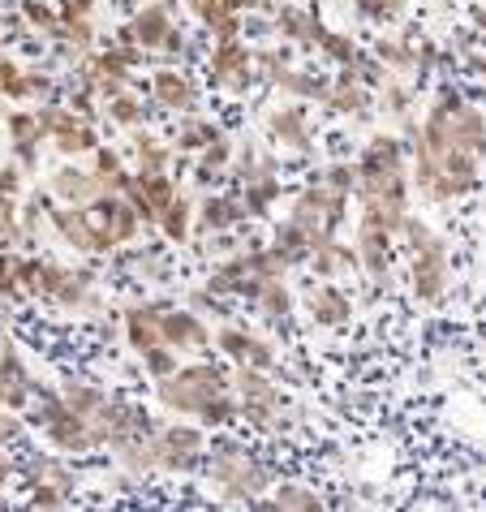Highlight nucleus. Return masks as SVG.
I'll list each match as a JSON object with an SVG mask.
<instances>
[{"label": "nucleus", "instance_id": "f257e3e1", "mask_svg": "<svg viewBox=\"0 0 486 512\" xmlns=\"http://www.w3.org/2000/svg\"><path fill=\"white\" fill-rule=\"evenodd\" d=\"M418 155L426 160H443V155H486V117L456 95H443L431 108V117L418 130Z\"/></svg>", "mask_w": 486, "mask_h": 512}, {"label": "nucleus", "instance_id": "f03ea898", "mask_svg": "<svg viewBox=\"0 0 486 512\" xmlns=\"http://www.w3.org/2000/svg\"><path fill=\"white\" fill-rule=\"evenodd\" d=\"M207 474H211V482H216V491L224 495V500L259 504L263 491L271 487V469H263L246 448L233 444V439H224V444L211 448Z\"/></svg>", "mask_w": 486, "mask_h": 512}, {"label": "nucleus", "instance_id": "7ed1b4c3", "mask_svg": "<svg viewBox=\"0 0 486 512\" xmlns=\"http://www.w3.org/2000/svg\"><path fill=\"white\" fill-rule=\"evenodd\" d=\"M224 392H233V383L211 362L177 366L168 379H155V396H160V405L173 409V414H203V405H211Z\"/></svg>", "mask_w": 486, "mask_h": 512}, {"label": "nucleus", "instance_id": "20e7f679", "mask_svg": "<svg viewBox=\"0 0 486 512\" xmlns=\"http://www.w3.org/2000/svg\"><path fill=\"white\" fill-rule=\"evenodd\" d=\"M405 233L413 237V297L418 302H439L452 284V254L448 241H439L422 220H405Z\"/></svg>", "mask_w": 486, "mask_h": 512}, {"label": "nucleus", "instance_id": "39448f33", "mask_svg": "<svg viewBox=\"0 0 486 512\" xmlns=\"http://www.w3.org/2000/svg\"><path fill=\"white\" fill-rule=\"evenodd\" d=\"M151 465L164 469V474H190V469L203 465L207 457V444H203V431L198 426H160L151 439Z\"/></svg>", "mask_w": 486, "mask_h": 512}, {"label": "nucleus", "instance_id": "423d86ee", "mask_svg": "<svg viewBox=\"0 0 486 512\" xmlns=\"http://www.w3.org/2000/svg\"><path fill=\"white\" fill-rule=\"evenodd\" d=\"M345 203H349V194H340V190H332V186H314V190H306V194H297L289 220L302 224L314 246H323V241H332L336 224L345 220Z\"/></svg>", "mask_w": 486, "mask_h": 512}, {"label": "nucleus", "instance_id": "0eeeda50", "mask_svg": "<svg viewBox=\"0 0 486 512\" xmlns=\"http://www.w3.org/2000/svg\"><path fill=\"white\" fill-rule=\"evenodd\" d=\"M82 211H87L91 229H95V237H99V254H108L112 246H125V241L138 237L142 216L134 211V203H130L125 194H99L95 203H87Z\"/></svg>", "mask_w": 486, "mask_h": 512}, {"label": "nucleus", "instance_id": "6e6552de", "mask_svg": "<svg viewBox=\"0 0 486 512\" xmlns=\"http://www.w3.org/2000/svg\"><path fill=\"white\" fill-rule=\"evenodd\" d=\"M39 125H44V138H52L61 155H95L99 147L95 125L87 117H78L69 104H61V99H48L39 108Z\"/></svg>", "mask_w": 486, "mask_h": 512}, {"label": "nucleus", "instance_id": "1a4fd4ad", "mask_svg": "<svg viewBox=\"0 0 486 512\" xmlns=\"http://www.w3.org/2000/svg\"><path fill=\"white\" fill-rule=\"evenodd\" d=\"M207 74L216 87L246 95L254 87V52L241 39H216V48L207 56Z\"/></svg>", "mask_w": 486, "mask_h": 512}, {"label": "nucleus", "instance_id": "9d476101", "mask_svg": "<svg viewBox=\"0 0 486 512\" xmlns=\"http://www.w3.org/2000/svg\"><path fill=\"white\" fill-rule=\"evenodd\" d=\"M173 13H168V5H160V0H151V5H142L134 13L130 26H121V44H138L142 52H155L164 48V39L173 35Z\"/></svg>", "mask_w": 486, "mask_h": 512}, {"label": "nucleus", "instance_id": "9b49d317", "mask_svg": "<svg viewBox=\"0 0 486 512\" xmlns=\"http://www.w3.org/2000/svg\"><path fill=\"white\" fill-rule=\"evenodd\" d=\"M392 229L383 224L379 216H370V211H362V224H357V259H362V272L366 276H388V246H392Z\"/></svg>", "mask_w": 486, "mask_h": 512}, {"label": "nucleus", "instance_id": "f8f14e48", "mask_svg": "<svg viewBox=\"0 0 486 512\" xmlns=\"http://www.w3.org/2000/svg\"><path fill=\"white\" fill-rule=\"evenodd\" d=\"M216 345H220L224 358H233L237 366H259V371L276 366V349H271L267 340H259L254 332H246V327H237V323H224L220 327Z\"/></svg>", "mask_w": 486, "mask_h": 512}, {"label": "nucleus", "instance_id": "ddd939ff", "mask_svg": "<svg viewBox=\"0 0 486 512\" xmlns=\"http://www.w3.org/2000/svg\"><path fill=\"white\" fill-rule=\"evenodd\" d=\"M31 401H35V379L26 375L22 353L5 340V345H0V405L13 409V414H22Z\"/></svg>", "mask_w": 486, "mask_h": 512}, {"label": "nucleus", "instance_id": "4468645a", "mask_svg": "<svg viewBox=\"0 0 486 512\" xmlns=\"http://www.w3.org/2000/svg\"><path fill=\"white\" fill-rule=\"evenodd\" d=\"M125 345L138 358L151 353L155 345H164V306H130L125 310Z\"/></svg>", "mask_w": 486, "mask_h": 512}, {"label": "nucleus", "instance_id": "2eb2a0df", "mask_svg": "<svg viewBox=\"0 0 486 512\" xmlns=\"http://www.w3.org/2000/svg\"><path fill=\"white\" fill-rule=\"evenodd\" d=\"M164 345H173L177 353H203L211 345V332L194 310H164Z\"/></svg>", "mask_w": 486, "mask_h": 512}, {"label": "nucleus", "instance_id": "dca6fc26", "mask_svg": "<svg viewBox=\"0 0 486 512\" xmlns=\"http://www.w3.org/2000/svg\"><path fill=\"white\" fill-rule=\"evenodd\" d=\"M151 95H155V104H164V108H173V112H194L198 104V91H194V82L181 74V69H155L151 74Z\"/></svg>", "mask_w": 486, "mask_h": 512}, {"label": "nucleus", "instance_id": "f3484780", "mask_svg": "<svg viewBox=\"0 0 486 512\" xmlns=\"http://www.w3.org/2000/svg\"><path fill=\"white\" fill-rule=\"evenodd\" d=\"M48 220H52V229L61 233L69 246L82 250V254H99V237L91 229V220H87V211L82 207H48Z\"/></svg>", "mask_w": 486, "mask_h": 512}, {"label": "nucleus", "instance_id": "a211bd4d", "mask_svg": "<svg viewBox=\"0 0 486 512\" xmlns=\"http://www.w3.org/2000/svg\"><path fill=\"white\" fill-rule=\"evenodd\" d=\"M44 435L52 439L56 448H65V452L95 448V444H91V422H87V418H78L69 405H61V409H56V414L44 422Z\"/></svg>", "mask_w": 486, "mask_h": 512}, {"label": "nucleus", "instance_id": "6ab92c4d", "mask_svg": "<svg viewBox=\"0 0 486 512\" xmlns=\"http://www.w3.org/2000/svg\"><path fill=\"white\" fill-rule=\"evenodd\" d=\"M190 13L207 26L216 39H237L241 35V13H237V0H185Z\"/></svg>", "mask_w": 486, "mask_h": 512}, {"label": "nucleus", "instance_id": "aec40b11", "mask_svg": "<svg viewBox=\"0 0 486 512\" xmlns=\"http://www.w3.org/2000/svg\"><path fill=\"white\" fill-rule=\"evenodd\" d=\"M276 31L284 39H293V44H302V48H319V39L327 26L314 18L310 9H297V5H280L276 9Z\"/></svg>", "mask_w": 486, "mask_h": 512}, {"label": "nucleus", "instance_id": "412c9836", "mask_svg": "<svg viewBox=\"0 0 486 512\" xmlns=\"http://www.w3.org/2000/svg\"><path fill=\"white\" fill-rule=\"evenodd\" d=\"M52 194H56V198H65L69 207H87V203H95V198H99V194H108V190H104V181H99L95 173L61 168V173H52Z\"/></svg>", "mask_w": 486, "mask_h": 512}, {"label": "nucleus", "instance_id": "4be33fe9", "mask_svg": "<svg viewBox=\"0 0 486 512\" xmlns=\"http://www.w3.org/2000/svg\"><path fill=\"white\" fill-rule=\"evenodd\" d=\"M246 198L241 194H224V198H207L203 207H198V229L203 233H228L237 220H246Z\"/></svg>", "mask_w": 486, "mask_h": 512}, {"label": "nucleus", "instance_id": "5701e85b", "mask_svg": "<svg viewBox=\"0 0 486 512\" xmlns=\"http://www.w3.org/2000/svg\"><path fill=\"white\" fill-rule=\"evenodd\" d=\"M5 125H9V138H13V151H18V160H22L26 168H35V160H39V138H44L39 112L18 108V112H9Z\"/></svg>", "mask_w": 486, "mask_h": 512}, {"label": "nucleus", "instance_id": "b1692460", "mask_svg": "<svg viewBox=\"0 0 486 512\" xmlns=\"http://www.w3.org/2000/svg\"><path fill=\"white\" fill-rule=\"evenodd\" d=\"M310 263H314V276H323V280H332V276H349V272H357V267H362V259H357V250L340 246V241H323V246H314Z\"/></svg>", "mask_w": 486, "mask_h": 512}, {"label": "nucleus", "instance_id": "393cba45", "mask_svg": "<svg viewBox=\"0 0 486 512\" xmlns=\"http://www.w3.org/2000/svg\"><path fill=\"white\" fill-rule=\"evenodd\" d=\"M271 138L284 142V147H293V151H310V130H306V112L289 104V108H280V112H271Z\"/></svg>", "mask_w": 486, "mask_h": 512}, {"label": "nucleus", "instance_id": "a878e982", "mask_svg": "<svg viewBox=\"0 0 486 512\" xmlns=\"http://www.w3.org/2000/svg\"><path fill=\"white\" fill-rule=\"evenodd\" d=\"M142 181V203H138V216L155 224L160 220V211L177 198V181L168 177V173H151V177H138Z\"/></svg>", "mask_w": 486, "mask_h": 512}, {"label": "nucleus", "instance_id": "bb28decb", "mask_svg": "<svg viewBox=\"0 0 486 512\" xmlns=\"http://www.w3.org/2000/svg\"><path fill=\"white\" fill-rule=\"evenodd\" d=\"M310 315H314V323H323V327H340V323H349L353 306H349V297L340 289L323 284V289L310 293Z\"/></svg>", "mask_w": 486, "mask_h": 512}, {"label": "nucleus", "instance_id": "cd10ccee", "mask_svg": "<svg viewBox=\"0 0 486 512\" xmlns=\"http://www.w3.org/2000/svg\"><path fill=\"white\" fill-rule=\"evenodd\" d=\"M241 198H246L250 216H263V211L280 198V177L271 173V168H254V173H246V190H241Z\"/></svg>", "mask_w": 486, "mask_h": 512}, {"label": "nucleus", "instance_id": "c85d7f7f", "mask_svg": "<svg viewBox=\"0 0 486 512\" xmlns=\"http://www.w3.org/2000/svg\"><path fill=\"white\" fill-rule=\"evenodd\" d=\"M327 108H336V112H362L366 108V87L357 82L353 69H340L336 82L327 87V99H323Z\"/></svg>", "mask_w": 486, "mask_h": 512}, {"label": "nucleus", "instance_id": "c756f323", "mask_svg": "<svg viewBox=\"0 0 486 512\" xmlns=\"http://www.w3.org/2000/svg\"><path fill=\"white\" fill-rule=\"evenodd\" d=\"M271 250H276L284 263H306L310 254H314V241L306 237V229H302V224L284 220L280 229H276V237H271Z\"/></svg>", "mask_w": 486, "mask_h": 512}, {"label": "nucleus", "instance_id": "7c9ffc66", "mask_svg": "<svg viewBox=\"0 0 486 512\" xmlns=\"http://www.w3.org/2000/svg\"><path fill=\"white\" fill-rule=\"evenodd\" d=\"M216 138H220V130H216V125H211L207 117H198V112H185V121H181L173 147H177V151H203V147H211Z\"/></svg>", "mask_w": 486, "mask_h": 512}, {"label": "nucleus", "instance_id": "2f4dec72", "mask_svg": "<svg viewBox=\"0 0 486 512\" xmlns=\"http://www.w3.org/2000/svg\"><path fill=\"white\" fill-rule=\"evenodd\" d=\"M190 220H194V207H190V203H185V198L177 194L173 203H168V207L160 211V220H155V229H160L168 241H177V246H181V241H190Z\"/></svg>", "mask_w": 486, "mask_h": 512}, {"label": "nucleus", "instance_id": "473e14b6", "mask_svg": "<svg viewBox=\"0 0 486 512\" xmlns=\"http://www.w3.org/2000/svg\"><path fill=\"white\" fill-rule=\"evenodd\" d=\"M95 177L104 181V190H108V194H121L125 186H130V177H134V173H125L121 155L99 142V147H95Z\"/></svg>", "mask_w": 486, "mask_h": 512}, {"label": "nucleus", "instance_id": "72a5a7b5", "mask_svg": "<svg viewBox=\"0 0 486 512\" xmlns=\"http://www.w3.org/2000/svg\"><path fill=\"white\" fill-rule=\"evenodd\" d=\"M61 396H65V405L74 409L78 418H87V422L99 414V409L108 405V396H104V392H99V388H91V383H78V379H69L65 388H61Z\"/></svg>", "mask_w": 486, "mask_h": 512}, {"label": "nucleus", "instance_id": "f704fd0d", "mask_svg": "<svg viewBox=\"0 0 486 512\" xmlns=\"http://www.w3.org/2000/svg\"><path fill=\"white\" fill-rule=\"evenodd\" d=\"M237 392L241 401H267V405H280V392L259 366H237Z\"/></svg>", "mask_w": 486, "mask_h": 512}, {"label": "nucleus", "instance_id": "c9c22d12", "mask_svg": "<svg viewBox=\"0 0 486 512\" xmlns=\"http://www.w3.org/2000/svg\"><path fill=\"white\" fill-rule=\"evenodd\" d=\"M228 160H233V138L220 134L216 142H211V147H203V160H198L194 177L203 181V186H211V177H220L224 168H228Z\"/></svg>", "mask_w": 486, "mask_h": 512}, {"label": "nucleus", "instance_id": "e433bc0d", "mask_svg": "<svg viewBox=\"0 0 486 512\" xmlns=\"http://www.w3.org/2000/svg\"><path fill=\"white\" fill-rule=\"evenodd\" d=\"M254 306H259L263 315H271V319H284V315H289V310H293V293L284 289V276L263 280L259 293H254Z\"/></svg>", "mask_w": 486, "mask_h": 512}, {"label": "nucleus", "instance_id": "4c0bfd02", "mask_svg": "<svg viewBox=\"0 0 486 512\" xmlns=\"http://www.w3.org/2000/svg\"><path fill=\"white\" fill-rule=\"evenodd\" d=\"M177 147H168V142H155L142 134L138 138V177H151V173H168V160H173Z\"/></svg>", "mask_w": 486, "mask_h": 512}, {"label": "nucleus", "instance_id": "58836bf2", "mask_svg": "<svg viewBox=\"0 0 486 512\" xmlns=\"http://www.w3.org/2000/svg\"><path fill=\"white\" fill-rule=\"evenodd\" d=\"M0 91H5V99H13V104H22V99L35 95V82L22 65H13V61L0 56Z\"/></svg>", "mask_w": 486, "mask_h": 512}, {"label": "nucleus", "instance_id": "ea45409f", "mask_svg": "<svg viewBox=\"0 0 486 512\" xmlns=\"http://www.w3.org/2000/svg\"><path fill=\"white\" fill-rule=\"evenodd\" d=\"M22 22L26 26H35V31H44V35H52V39H61V31H65V22H61V13H56L52 5H39V0H22Z\"/></svg>", "mask_w": 486, "mask_h": 512}, {"label": "nucleus", "instance_id": "a19ab883", "mask_svg": "<svg viewBox=\"0 0 486 512\" xmlns=\"http://www.w3.org/2000/svg\"><path fill=\"white\" fill-rule=\"evenodd\" d=\"M319 48H323L327 56H332V61H336L340 69H353V65H357V56H362V52H357V44H353L349 35H336V31H323Z\"/></svg>", "mask_w": 486, "mask_h": 512}, {"label": "nucleus", "instance_id": "79ce46f5", "mask_svg": "<svg viewBox=\"0 0 486 512\" xmlns=\"http://www.w3.org/2000/svg\"><path fill=\"white\" fill-rule=\"evenodd\" d=\"M271 504L276 508H306V512H314V508H323V500L314 491H306L302 482H284V487L271 495Z\"/></svg>", "mask_w": 486, "mask_h": 512}, {"label": "nucleus", "instance_id": "37998d69", "mask_svg": "<svg viewBox=\"0 0 486 512\" xmlns=\"http://www.w3.org/2000/svg\"><path fill=\"white\" fill-rule=\"evenodd\" d=\"M237 414H241V405L233 401V392H224V396H216L211 405H203V414H198V422H203V426H228Z\"/></svg>", "mask_w": 486, "mask_h": 512}, {"label": "nucleus", "instance_id": "c03bdc74", "mask_svg": "<svg viewBox=\"0 0 486 512\" xmlns=\"http://www.w3.org/2000/svg\"><path fill=\"white\" fill-rule=\"evenodd\" d=\"M108 121H117V125H125V130H130V125L142 121V104H138L130 91L112 95V99H108Z\"/></svg>", "mask_w": 486, "mask_h": 512}, {"label": "nucleus", "instance_id": "a18cd8bd", "mask_svg": "<svg viewBox=\"0 0 486 512\" xmlns=\"http://www.w3.org/2000/svg\"><path fill=\"white\" fill-rule=\"evenodd\" d=\"M357 9H362V18L383 22V26L405 18V0H357Z\"/></svg>", "mask_w": 486, "mask_h": 512}, {"label": "nucleus", "instance_id": "49530a36", "mask_svg": "<svg viewBox=\"0 0 486 512\" xmlns=\"http://www.w3.org/2000/svg\"><path fill=\"white\" fill-rule=\"evenodd\" d=\"M142 366H147L151 379H168L177 371V349L173 345H155L151 353H142Z\"/></svg>", "mask_w": 486, "mask_h": 512}, {"label": "nucleus", "instance_id": "de8ad7c7", "mask_svg": "<svg viewBox=\"0 0 486 512\" xmlns=\"http://www.w3.org/2000/svg\"><path fill=\"white\" fill-rule=\"evenodd\" d=\"M0 297H13L22 302V289H18V254L0 250Z\"/></svg>", "mask_w": 486, "mask_h": 512}, {"label": "nucleus", "instance_id": "09e8293b", "mask_svg": "<svg viewBox=\"0 0 486 512\" xmlns=\"http://www.w3.org/2000/svg\"><path fill=\"white\" fill-rule=\"evenodd\" d=\"M379 61L388 65V69H409L413 61H418V52L405 48V44H392V39H388V44H379Z\"/></svg>", "mask_w": 486, "mask_h": 512}, {"label": "nucleus", "instance_id": "8fccbe9b", "mask_svg": "<svg viewBox=\"0 0 486 512\" xmlns=\"http://www.w3.org/2000/svg\"><path fill=\"white\" fill-rule=\"evenodd\" d=\"M327 186L340 190V194H353L357 190V164H332L327 168Z\"/></svg>", "mask_w": 486, "mask_h": 512}, {"label": "nucleus", "instance_id": "3c124183", "mask_svg": "<svg viewBox=\"0 0 486 512\" xmlns=\"http://www.w3.org/2000/svg\"><path fill=\"white\" fill-rule=\"evenodd\" d=\"M65 500H69L65 487H56V482H35V495H31L35 508H61Z\"/></svg>", "mask_w": 486, "mask_h": 512}, {"label": "nucleus", "instance_id": "603ef678", "mask_svg": "<svg viewBox=\"0 0 486 512\" xmlns=\"http://www.w3.org/2000/svg\"><path fill=\"white\" fill-rule=\"evenodd\" d=\"M56 13L61 22H87L95 13V0H56Z\"/></svg>", "mask_w": 486, "mask_h": 512}, {"label": "nucleus", "instance_id": "864d4df0", "mask_svg": "<svg viewBox=\"0 0 486 512\" xmlns=\"http://www.w3.org/2000/svg\"><path fill=\"white\" fill-rule=\"evenodd\" d=\"M13 190H18V173H13V168H0V198H9Z\"/></svg>", "mask_w": 486, "mask_h": 512}, {"label": "nucleus", "instance_id": "5fc2aeb1", "mask_svg": "<svg viewBox=\"0 0 486 512\" xmlns=\"http://www.w3.org/2000/svg\"><path fill=\"white\" fill-rule=\"evenodd\" d=\"M13 435H18V418H13V409H9V414H0V444Z\"/></svg>", "mask_w": 486, "mask_h": 512}, {"label": "nucleus", "instance_id": "6e6d98bb", "mask_svg": "<svg viewBox=\"0 0 486 512\" xmlns=\"http://www.w3.org/2000/svg\"><path fill=\"white\" fill-rule=\"evenodd\" d=\"M181 48H185V35L181 31H173V35L164 39V52H181Z\"/></svg>", "mask_w": 486, "mask_h": 512}, {"label": "nucleus", "instance_id": "4d7b16f0", "mask_svg": "<svg viewBox=\"0 0 486 512\" xmlns=\"http://www.w3.org/2000/svg\"><path fill=\"white\" fill-rule=\"evenodd\" d=\"M5 482H9V461L0 457V491H5Z\"/></svg>", "mask_w": 486, "mask_h": 512}, {"label": "nucleus", "instance_id": "13d9d810", "mask_svg": "<svg viewBox=\"0 0 486 512\" xmlns=\"http://www.w3.org/2000/svg\"><path fill=\"white\" fill-rule=\"evenodd\" d=\"M474 22H478L482 31H486V9H474Z\"/></svg>", "mask_w": 486, "mask_h": 512}, {"label": "nucleus", "instance_id": "bf43d9fd", "mask_svg": "<svg viewBox=\"0 0 486 512\" xmlns=\"http://www.w3.org/2000/svg\"><path fill=\"white\" fill-rule=\"evenodd\" d=\"M125 5H130V0H125Z\"/></svg>", "mask_w": 486, "mask_h": 512}]
</instances>
